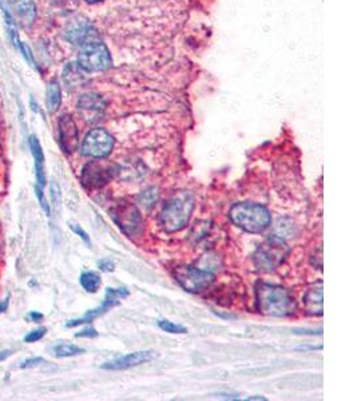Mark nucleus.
Segmentation results:
<instances>
[{
	"mask_svg": "<svg viewBox=\"0 0 357 401\" xmlns=\"http://www.w3.org/2000/svg\"><path fill=\"white\" fill-rule=\"evenodd\" d=\"M256 307L260 313L272 317H288L297 308L295 297L288 289L260 282L256 288Z\"/></svg>",
	"mask_w": 357,
	"mask_h": 401,
	"instance_id": "obj_1",
	"label": "nucleus"
},
{
	"mask_svg": "<svg viewBox=\"0 0 357 401\" xmlns=\"http://www.w3.org/2000/svg\"><path fill=\"white\" fill-rule=\"evenodd\" d=\"M194 209V197L181 191L173 196L162 209L159 216V224L166 233H175L182 231L189 222Z\"/></svg>",
	"mask_w": 357,
	"mask_h": 401,
	"instance_id": "obj_2",
	"label": "nucleus"
},
{
	"mask_svg": "<svg viewBox=\"0 0 357 401\" xmlns=\"http://www.w3.org/2000/svg\"><path fill=\"white\" fill-rule=\"evenodd\" d=\"M229 217L235 226L254 234L264 232L272 222L269 210L263 205L253 202L235 203L229 212Z\"/></svg>",
	"mask_w": 357,
	"mask_h": 401,
	"instance_id": "obj_3",
	"label": "nucleus"
},
{
	"mask_svg": "<svg viewBox=\"0 0 357 401\" xmlns=\"http://www.w3.org/2000/svg\"><path fill=\"white\" fill-rule=\"evenodd\" d=\"M291 249L279 235H270L253 254V263L258 272L270 273L279 268L289 256Z\"/></svg>",
	"mask_w": 357,
	"mask_h": 401,
	"instance_id": "obj_4",
	"label": "nucleus"
},
{
	"mask_svg": "<svg viewBox=\"0 0 357 401\" xmlns=\"http://www.w3.org/2000/svg\"><path fill=\"white\" fill-rule=\"evenodd\" d=\"M109 48L101 42L87 43L79 52L78 66L89 73L105 71L111 66Z\"/></svg>",
	"mask_w": 357,
	"mask_h": 401,
	"instance_id": "obj_5",
	"label": "nucleus"
},
{
	"mask_svg": "<svg viewBox=\"0 0 357 401\" xmlns=\"http://www.w3.org/2000/svg\"><path fill=\"white\" fill-rule=\"evenodd\" d=\"M174 277H175V281L190 293H198V292L205 291L213 284L216 278L213 273L207 270H202V269L189 266V265L175 268Z\"/></svg>",
	"mask_w": 357,
	"mask_h": 401,
	"instance_id": "obj_6",
	"label": "nucleus"
},
{
	"mask_svg": "<svg viewBox=\"0 0 357 401\" xmlns=\"http://www.w3.org/2000/svg\"><path fill=\"white\" fill-rule=\"evenodd\" d=\"M118 173V168L106 161H92L82 170V184L87 189H98L109 184Z\"/></svg>",
	"mask_w": 357,
	"mask_h": 401,
	"instance_id": "obj_7",
	"label": "nucleus"
},
{
	"mask_svg": "<svg viewBox=\"0 0 357 401\" xmlns=\"http://www.w3.org/2000/svg\"><path fill=\"white\" fill-rule=\"evenodd\" d=\"M114 138L105 129H93L82 143V154L92 158H105L112 152Z\"/></svg>",
	"mask_w": 357,
	"mask_h": 401,
	"instance_id": "obj_8",
	"label": "nucleus"
},
{
	"mask_svg": "<svg viewBox=\"0 0 357 401\" xmlns=\"http://www.w3.org/2000/svg\"><path fill=\"white\" fill-rule=\"evenodd\" d=\"M126 297H129V291H127L126 288H118V289L108 288L105 300H103V302H102L101 307L87 312V313H86L83 317H80V319L68 321V323L66 324V326H67V328H74V326H78V325L92 323L94 319H96V317L105 314L106 312H109L110 309L117 307V305L119 304V301L124 300Z\"/></svg>",
	"mask_w": 357,
	"mask_h": 401,
	"instance_id": "obj_9",
	"label": "nucleus"
},
{
	"mask_svg": "<svg viewBox=\"0 0 357 401\" xmlns=\"http://www.w3.org/2000/svg\"><path fill=\"white\" fill-rule=\"evenodd\" d=\"M111 217L115 221V224L124 231L126 234L133 235L140 232L142 226L140 212L134 205H130L127 202L118 203V206L111 212Z\"/></svg>",
	"mask_w": 357,
	"mask_h": 401,
	"instance_id": "obj_10",
	"label": "nucleus"
},
{
	"mask_svg": "<svg viewBox=\"0 0 357 401\" xmlns=\"http://www.w3.org/2000/svg\"><path fill=\"white\" fill-rule=\"evenodd\" d=\"M156 357V353L154 351H138V352H133L129 355L121 356L115 360H111L105 363L101 368L106 370H124L138 367L142 364L150 363L153 361Z\"/></svg>",
	"mask_w": 357,
	"mask_h": 401,
	"instance_id": "obj_11",
	"label": "nucleus"
},
{
	"mask_svg": "<svg viewBox=\"0 0 357 401\" xmlns=\"http://www.w3.org/2000/svg\"><path fill=\"white\" fill-rule=\"evenodd\" d=\"M59 133V145L63 153L71 154L78 147V129L74 119L70 115H62L58 122Z\"/></svg>",
	"mask_w": 357,
	"mask_h": 401,
	"instance_id": "obj_12",
	"label": "nucleus"
},
{
	"mask_svg": "<svg viewBox=\"0 0 357 401\" xmlns=\"http://www.w3.org/2000/svg\"><path fill=\"white\" fill-rule=\"evenodd\" d=\"M8 4L13 10V16L22 26L29 27L35 22L36 7L34 0H8Z\"/></svg>",
	"mask_w": 357,
	"mask_h": 401,
	"instance_id": "obj_13",
	"label": "nucleus"
},
{
	"mask_svg": "<svg viewBox=\"0 0 357 401\" xmlns=\"http://www.w3.org/2000/svg\"><path fill=\"white\" fill-rule=\"evenodd\" d=\"M323 282L314 284L312 288L307 291L304 296V307L305 312L311 316H323L324 313V301H323Z\"/></svg>",
	"mask_w": 357,
	"mask_h": 401,
	"instance_id": "obj_14",
	"label": "nucleus"
},
{
	"mask_svg": "<svg viewBox=\"0 0 357 401\" xmlns=\"http://www.w3.org/2000/svg\"><path fill=\"white\" fill-rule=\"evenodd\" d=\"M32 156L35 161V175H36V186L43 189L46 185V173H45V154L42 150V146L38 138L32 136L30 138Z\"/></svg>",
	"mask_w": 357,
	"mask_h": 401,
	"instance_id": "obj_15",
	"label": "nucleus"
},
{
	"mask_svg": "<svg viewBox=\"0 0 357 401\" xmlns=\"http://www.w3.org/2000/svg\"><path fill=\"white\" fill-rule=\"evenodd\" d=\"M106 108L103 98L96 94H85L79 98L78 108L85 112H101Z\"/></svg>",
	"mask_w": 357,
	"mask_h": 401,
	"instance_id": "obj_16",
	"label": "nucleus"
},
{
	"mask_svg": "<svg viewBox=\"0 0 357 401\" xmlns=\"http://www.w3.org/2000/svg\"><path fill=\"white\" fill-rule=\"evenodd\" d=\"M47 110L48 112H55L59 106H61V102H62V93H61V87L58 85V82L52 80L50 82V85L47 86Z\"/></svg>",
	"mask_w": 357,
	"mask_h": 401,
	"instance_id": "obj_17",
	"label": "nucleus"
},
{
	"mask_svg": "<svg viewBox=\"0 0 357 401\" xmlns=\"http://www.w3.org/2000/svg\"><path fill=\"white\" fill-rule=\"evenodd\" d=\"M101 284H102V278L96 272H92V270L83 272L80 276V285L89 293L98 292Z\"/></svg>",
	"mask_w": 357,
	"mask_h": 401,
	"instance_id": "obj_18",
	"label": "nucleus"
},
{
	"mask_svg": "<svg viewBox=\"0 0 357 401\" xmlns=\"http://www.w3.org/2000/svg\"><path fill=\"white\" fill-rule=\"evenodd\" d=\"M54 355L57 357H73V356L85 353L83 348H79L77 345L73 344H59L54 347Z\"/></svg>",
	"mask_w": 357,
	"mask_h": 401,
	"instance_id": "obj_19",
	"label": "nucleus"
},
{
	"mask_svg": "<svg viewBox=\"0 0 357 401\" xmlns=\"http://www.w3.org/2000/svg\"><path fill=\"white\" fill-rule=\"evenodd\" d=\"M158 198H159L158 190H156V187H150V189L145 190L143 193H140V196L138 197V202L145 209H150L158 202Z\"/></svg>",
	"mask_w": 357,
	"mask_h": 401,
	"instance_id": "obj_20",
	"label": "nucleus"
},
{
	"mask_svg": "<svg viewBox=\"0 0 357 401\" xmlns=\"http://www.w3.org/2000/svg\"><path fill=\"white\" fill-rule=\"evenodd\" d=\"M158 326H159L162 330H165V332H168V333H173V335H185V333H187V329L185 326L174 324V323H171L169 320H161V321H158Z\"/></svg>",
	"mask_w": 357,
	"mask_h": 401,
	"instance_id": "obj_21",
	"label": "nucleus"
},
{
	"mask_svg": "<svg viewBox=\"0 0 357 401\" xmlns=\"http://www.w3.org/2000/svg\"><path fill=\"white\" fill-rule=\"evenodd\" d=\"M46 332V328H39V329H36V330H32V332H30V333L24 337V342H27V344L36 342V341H39V340H42L45 337Z\"/></svg>",
	"mask_w": 357,
	"mask_h": 401,
	"instance_id": "obj_22",
	"label": "nucleus"
},
{
	"mask_svg": "<svg viewBox=\"0 0 357 401\" xmlns=\"http://www.w3.org/2000/svg\"><path fill=\"white\" fill-rule=\"evenodd\" d=\"M70 229L73 231V232L75 233L77 235H79L89 247H92V240H90V237H89V234L85 232L83 229H82V226L78 225V224H74V222H70Z\"/></svg>",
	"mask_w": 357,
	"mask_h": 401,
	"instance_id": "obj_23",
	"label": "nucleus"
},
{
	"mask_svg": "<svg viewBox=\"0 0 357 401\" xmlns=\"http://www.w3.org/2000/svg\"><path fill=\"white\" fill-rule=\"evenodd\" d=\"M35 191H36V197H38V200L41 202L42 209L45 210V213H46L47 216H50V206H48L46 198H45V196H43V189L35 186Z\"/></svg>",
	"mask_w": 357,
	"mask_h": 401,
	"instance_id": "obj_24",
	"label": "nucleus"
},
{
	"mask_svg": "<svg viewBox=\"0 0 357 401\" xmlns=\"http://www.w3.org/2000/svg\"><path fill=\"white\" fill-rule=\"evenodd\" d=\"M45 363V360L42 358V357H34V358H29V360H26L22 365H20V368H23V370H26V368H31V367H36V365H39V364H43Z\"/></svg>",
	"mask_w": 357,
	"mask_h": 401,
	"instance_id": "obj_25",
	"label": "nucleus"
},
{
	"mask_svg": "<svg viewBox=\"0 0 357 401\" xmlns=\"http://www.w3.org/2000/svg\"><path fill=\"white\" fill-rule=\"evenodd\" d=\"M77 337H86V339H94V337H96L98 336V332L92 328V326H89V328H86V329H83L82 332H79L75 335Z\"/></svg>",
	"mask_w": 357,
	"mask_h": 401,
	"instance_id": "obj_26",
	"label": "nucleus"
},
{
	"mask_svg": "<svg viewBox=\"0 0 357 401\" xmlns=\"http://www.w3.org/2000/svg\"><path fill=\"white\" fill-rule=\"evenodd\" d=\"M51 193H52V200L55 202V205H59V202H61V190H59V186L57 185L55 182L51 184Z\"/></svg>",
	"mask_w": 357,
	"mask_h": 401,
	"instance_id": "obj_27",
	"label": "nucleus"
},
{
	"mask_svg": "<svg viewBox=\"0 0 357 401\" xmlns=\"http://www.w3.org/2000/svg\"><path fill=\"white\" fill-rule=\"evenodd\" d=\"M20 50H22V54H23V57L29 61V62L34 64V58H32L31 51H30V48L27 47L26 43H20Z\"/></svg>",
	"mask_w": 357,
	"mask_h": 401,
	"instance_id": "obj_28",
	"label": "nucleus"
},
{
	"mask_svg": "<svg viewBox=\"0 0 357 401\" xmlns=\"http://www.w3.org/2000/svg\"><path fill=\"white\" fill-rule=\"evenodd\" d=\"M98 266H99V269L103 270V272H112L115 265H114V263H111L110 260H103V261H99V263H98Z\"/></svg>",
	"mask_w": 357,
	"mask_h": 401,
	"instance_id": "obj_29",
	"label": "nucleus"
},
{
	"mask_svg": "<svg viewBox=\"0 0 357 401\" xmlns=\"http://www.w3.org/2000/svg\"><path fill=\"white\" fill-rule=\"evenodd\" d=\"M30 317H31L32 321H35V323H39V321H42V320H43V314L36 313V312H32V313H30Z\"/></svg>",
	"mask_w": 357,
	"mask_h": 401,
	"instance_id": "obj_30",
	"label": "nucleus"
},
{
	"mask_svg": "<svg viewBox=\"0 0 357 401\" xmlns=\"http://www.w3.org/2000/svg\"><path fill=\"white\" fill-rule=\"evenodd\" d=\"M8 300H10V298L7 297V298H4L3 302L0 304V313H3L4 310H7V308H8Z\"/></svg>",
	"mask_w": 357,
	"mask_h": 401,
	"instance_id": "obj_31",
	"label": "nucleus"
},
{
	"mask_svg": "<svg viewBox=\"0 0 357 401\" xmlns=\"http://www.w3.org/2000/svg\"><path fill=\"white\" fill-rule=\"evenodd\" d=\"M11 355H13V352H11V351H4V352H0V361L6 360L8 356Z\"/></svg>",
	"mask_w": 357,
	"mask_h": 401,
	"instance_id": "obj_32",
	"label": "nucleus"
},
{
	"mask_svg": "<svg viewBox=\"0 0 357 401\" xmlns=\"http://www.w3.org/2000/svg\"><path fill=\"white\" fill-rule=\"evenodd\" d=\"M86 1H89V3H98V1H102V0H86Z\"/></svg>",
	"mask_w": 357,
	"mask_h": 401,
	"instance_id": "obj_33",
	"label": "nucleus"
}]
</instances>
